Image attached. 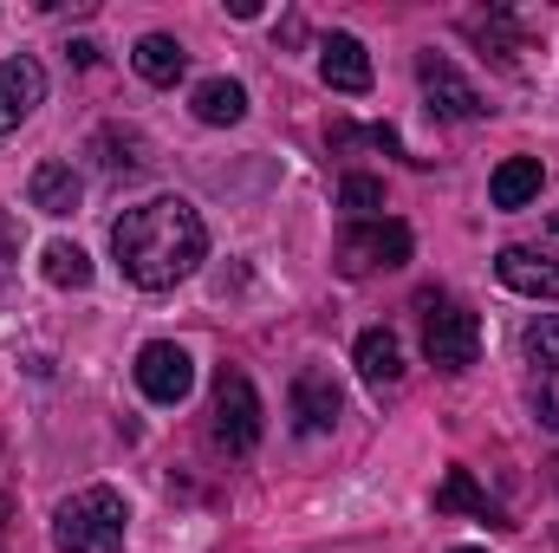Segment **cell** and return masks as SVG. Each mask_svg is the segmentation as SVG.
Segmentation results:
<instances>
[{"mask_svg": "<svg viewBox=\"0 0 559 553\" xmlns=\"http://www.w3.org/2000/svg\"><path fill=\"white\" fill-rule=\"evenodd\" d=\"M202 255H209V228L182 196H150L111 222V261L143 293H169L176 280L202 268Z\"/></svg>", "mask_w": 559, "mask_h": 553, "instance_id": "obj_1", "label": "cell"}, {"mask_svg": "<svg viewBox=\"0 0 559 553\" xmlns=\"http://www.w3.org/2000/svg\"><path fill=\"white\" fill-rule=\"evenodd\" d=\"M124 521H131L124 495L92 482V489H79V495H66L52 508V548L59 553H124Z\"/></svg>", "mask_w": 559, "mask_h": 553, "instance_id": "obj_2", "label": "cell"}, {"mask_svg": "<svg viewBox=\"0 0 559 553\" xmlns=\"http://www.w3.org/2000/svg\"><path fill=\"white\" fill-rule=\"evenodd\" d=\"M423 352H429V365L436 372H468L475 358H481V319L462 306V299H449V293H423Z\"/></svg>", "mask_w": 559, "mask_h": 553, "instance_id": "obj_3", "label": "cell"}, {"mask_svg": "<svg viewBox=\"0 0 559 553\" xmlns=\"http://www.w3.org/2000/svg\"><path fill=\"white\" fill-rule=\"evenodd\" d=\"M209 443L222 456H248L261 443V391L241 365L215 372V411H209Z\"/></svg>", "mask_w": 559, "mask_h": 553, "instance_id": "obj_4", "label": "cell"}, {"mask_svg": "<svg viewBox=\"0 0 559 553\" xmlns=\"http://www.w3.org/2000/svg\"><path fill=\"white\" fill-rule=\"evenodd\" d=\"M411 228L404 222H352L345 235H338V274L345 280H371V274H391V268H404L411 261Z\"/></svg>", "mask_w": 559, "mask_h": 553, "instance_id": "obj_5", "label": "cell"}, {"mask_svg": "<svg viewBox=\"0 0 559 553\" xmlns=\"http://www.w3.org/2000/svg\"><path fill=\"white\" fill-rule=\"evenodd\" d=\"M417 85L423 98H429V118H449V125H475L488 105H481V92L455 72V59H442L436 46L429 52H417Z\"/></svg>", "mask_w": 559, "mask_h": 553, "instance_id": "obj_6", "label": "cell"}, {"mask_svg": "<svg viewBox=\"0 0 559 553\" xmlns=\"http://www.w3.org/2000/svg\"><path fill=\"white\" fill-rule=\"evenodd\" d=\"M138 391L150 404H182L195 391V358L182 345H169V339H150L138 352Z\"/></svg>", "mask_w": 559, "mask_h": 553, "instance_id": "obj_7", "label": "cell"}, {"mask_svg": "<svg viewBox=\"0 0 559 553\" xmlns=\"http://www.w3.org/2000/svg\"><path fill=\"white\" fill-rule=\"evenodd\" d=\"M39 105H46V72H39V59H26V52L0 59V138L20 131Z\"/></svg>", "mask_w": 559, "mask_h": 553, "instance_id": "obj_8", "label": "cell"}, {"mask_svg": "<svg viewBox=\"0 0 559 553\" xmlns=\"http://www.w3.org/2000/svg\"><path fill=\"white\" fill-rule=\"evenodd\" d=\"M338 416H345V391H338V378H332L325 365H306V372L293 378V423H299L306 436H325Z\"/></svg>", "mask_w": 559, "mask_h": 553, "instance_id": "obj_9", "label": "cell"}, {"mask_svg": "<svg viewBox=\"0 0 559 553\" xmlns=\"http://www.w3.org/2000/svg\"><path fill=\"white\" fill-rule=\"evenodd\" d=\"M319 79L332 85V92H371V52H365V39L358 33H325V46H319Z\"/></svg>", "mask_w": 559, "mask_h": 553, "instance_id": "obj_10", "label": "cell"}, {"mask_svg": "<svg viewBox=\"0 0 559 553\" xmlns=\"http://www.w3.org/2000/svg\"><path fill=\"white\" fill-rule=\"evenodd\" d=\"M358 378L384 398V391H397L404 385V339L391 332V326H371V332H358Z\"/></svg>", "mask_w": 559, "mask_h": 553, "instance_id": "obj_11", "label": "cell"}, {"mask_svg": "<svg viewBox=\"0 0 559 553\" xmlns=\"http://www.w3.org/2000/svg\"><path fill=\"white\" fill-rule=\"evenodd\" d=\"M495 274H501V286H514L527 299H559V261L540 255V248H501Z\"/></svg>", "mask_w": 559, "mask_h": 553, "instance_id": "obj_12", "label": "cell"}, {"mask_svg": "<svg viewBox=\"0 0 559 553\" xmlns=\"http://www.w3.org/2000/svg\"><path fill=\"white\" fill-rule=\"evenodd\" d=\"M26 202H33L39 215H52V222H59V215H79L85 183H79V169H72V163H59V156H52V163H39V169H33Z\"/></svg>", "mask_w": 559, "mask_h": 553, "instance_id": "obj_13", "label": "cell"}, {"mask_svg": "<svg viewBox=\"0 0 559 553\" xmlns=\"http://www.w3.org/2000/svg\"><path fill=\"white\" fill-rule=\"evenodd\" d=\"M540 183H547L540 156H508V163L488 176V202H495V209H527V202L540 196Z\"/></svg>", "mask_w": 559, "mask_h": 553, "instance_id": "obj_14", "label": "cell"}, {"mask_svg": "<svg viewBox=\"0 0 559 553\" xmlns=\"http://www.w3.org/2000/svg\"><path fill=\"white\" fill-rule=\"evenodd\" d=\"M436 515H475V521H488V528H508L501 508L488 502V489H481L468 469H449V475H442V489H436Z\"/></svg>", "mask_w": 559, "mask_h": 553, "instance_id": "obj_15", "label": "cell"}, {"mask_svg": "<svg viewBox=\"0 0 559 553\" xmlns=\"http://www.w3.org/2000/svg\"><path fill=\"white\" fill-rule=\"evenodd\" d=\"M189 111H195L202 125L228 131V125H241V118H248V92H241L235 79H202V85L189 92Z\"/></svg>", "mask_w": 559, "mask_h": 553, "instance_id": "obj_16", "label": "cell"}, {"mask_svg": "<svg viewBox=\"0 0 559 553\" xmlns=\"http://www.w3.org/2000/svg\"><path fill=\"white\" fill-rule=\"evenodd\" d=\"M92 156H98L105 176H138V169H150V143H143V131H124V125H105V131L92 138Z\"/></svg>", "mask_w": 559, "mask_h": 553, "instance_id": "obj_17", "label": "cell"}, {"mask_svg": "<svg viewBox=\"0 0 559 553\" xmlns=\"http://www.w3.org/2000/svg\"><path fill=\"white\" fill-rule=\"evenodd\" d=\"M131 66H138V79H150V85H176V79L189 72V52H182L169 33H143L138 52H131Z\"/></svg>", "mask_w": 559, "mask_h": 553, "instance_id": "obj_18", "label": "cell"}, {"mask_svg": "<svg viewBox=\"0 0 559 553\" xmlns=\"http://www.w3.org/2000/svg\"><path fill=\"white\" fill-rule=\"evenodd\" d=\"M39 274L52 280L59 293H79V286H92V255L79 242H46L39 248Z\"/></svg>", "mask_w": 559, "mask_h": 553, "instance_id": "obj_19", "label": "cell"}, {"mask_svg": "<svg viewBox=\"0 0 559 553\" xmlns=\"http://www.w3.org/2000/svg\"><path fill=\"white\" fill-rule=\"evenodd\" d=\"M521 352H527V365L534 372H559V319L547 313V319H534L527 332H521Z\"/></svg>", "mask_w": 559, "mask_h": 553, "instance_id": "obj_20", "label": "cell"}, {"mask_svg": "<svg viewBox=\"0 0 559 553\" xmlns=\"http://www.w3.org/2000/svg\"><path fill=\"white\" fill-rule=\"evenodd\" d=\"M338 209H352L358 222H378V209H384V183H378V176H345V183H338Z\"/></svg>", "mask_w": 559, "mask_h": 553, "instance_id": "obj_21", "label": "cell"}, {"mask_svg": "<svg viewBox=\"0 0 559 553\" xmlns=\"http://www.w3.org/2000/svg\"><path fill=\"white\" fill-rule=\"evenodd\" d=\"M527 404H534V423H540V430H559V372H534Z\"/></svg>", "mask_w": 559, "mask_h": 553, "instance_id": "obj_22", "label": "cell"}, {"mask_svg": "<svg viewBox=\"0 0 559 553\" xmlns=\"http://www.w3.org/2000/svg\"><path fill=\"white\" fill-rule=\"evenodd\" d=\"M345 143H384V150L411 156V150L397 143V131H391V125H371V131H358V125H332V150H345ZM411 163H417V156H411Z\"/></svg>", "mask_w": 559, "mask_h": 553, "instance_id": "obj_23", "label": "cell"}, {"mask_svg": "<svg viewBox=\"0 0 559 553\" xmlns=\"http://www.w3.org/2000/svg\"><path fill=\"white\" fill-rule=\"evenodd\" d=\"M13 261H20V222L0 209V286H7V274H13Z\"/></svg>", "mask_w": 559, "mask_h": 553, "instance_id": "obj_24", "label": "cell"}, {"mask_svg": "<svg viewBox=\"0 0 559 553\" xmlns=\"http://www.w3.org/2000/svg\"><path fill=\"white\" fill-rule=\"evenodd\" d=\"M449 553H488V548H449Z\"/></svg>", "mask_w": 559, "mask_h": 553, "instance_id": "obj_25", "label": "cell"}, {"mask_svg": "<svg viewBox=\"0 0 559 553\" xmlns=\"http://www.w3.org/2000/svg\"><path fill=\"white\" fill-rule=\"evenodd\" d=\"M554 235H559V209H554Z\"/></svg>", "mask_w": 559, "mask_h": 553, "instance_id": "obj_26", "label": "cell"}]
</instances>
